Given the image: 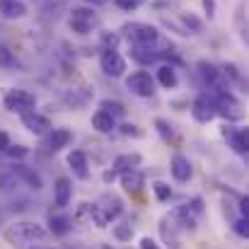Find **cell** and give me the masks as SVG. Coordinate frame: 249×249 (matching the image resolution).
<instances>
[{"mask_svg": "<svg viewBox=\"0 0 249 249\" xmlns=\"http://www.w3.org/2000/svg\"><path fill=\"white\" fill-rule=\"evenodd\" d=\"M121 32L133 46H153V44L160 41L158 27H153L148 22H128V24L121 27Z\"/></svg>", "mask_w": 249, "mask_h": 249, "instance_id": "6da1fadb", "label": "cell"}, {"mask_svg": "<svg viewBox=\"0 0 249 249\" xmlns=\"http://www.w3.org/2000/svg\"><path fill=\"white\" fill-rule=\"evenodd\" d=\"M46 237V228L39 223H15L5 230V240L12 245H29L34 240H44Z\"/></svg>", "mask_w": 249, "mask_h": 249, "instance_id": "7a4b0ae2", "label": "cell"}, {"mask_svg": "<svg viewBox=\"0 0 249 249\" xmlns=\"http://www.w3.org/2000/svg\"><path fill=\"white\" fill-rule=\"evenodd\" d=\"M2 104L12 114H24V111H32L36 107V97L27 89H7L2 97Z\"/></svg>", "mask_w": 249, "mask_h": 249, "instance_id": "3957f363", "label": "cell"}, {"mask_svg": "<svg viewBox=\"0 0 249 249\" xmlns=\"http://www.w3.org/2000/svg\"><path fill=\"white\" fill-rule=\"evenodd\" d=\"M126 89L131 92V94H136V97H153L155 94V78L148 73V71H136V73H131L126 80Z\"/></svg>", "mask_w": 249, "mask_h": 249, "instance_id": "277c9868", "label": "cell"}, {"mask_svg": "<svg viewBox=\"0 0 249 249\" xmlns=\"http://www.w3.org/2000/svg\"><path fill=\"white\" fill-rule=\"evenodd\" d=\"M213 102H215V111L223 114L228 121H240V119L245 116L242 104L237 102V97H235L232 92H218V94L213 97Z\"/></svg>", "mask_w": 249, "mask_h": 249, "instance_id": "5b68a950", "label": "cell"}, {"mask_svg": "<svg viewBox=\"0 0 249 249\" xmlns=\"http://www.w3.org/2000/svg\"><path fill=\"white\" fill-rule=\"evenodd\" d=\"M99 24V17L92 7H73L71 10V29L75 34H89Z\"/></svg>", "mask_w": 249, "mask_h": 249, "instance_id": "8992f818", "label": "cell"}, {"mask_svg": "<svg viewBox=\"0 0 249 249\" xmlns=\"http://www.w3.org/2000/svg\"><path fill=\"white\" fill-rule=\"evenodd\" d=\"M99 66H102V71H104V75H109V78H121L124 73H126V58L114 49H104V53H102V58H99Z\"/></svg>", "mask_w": 249, "mask_h": 249, "instance_id": "52a82bcc", "label": "cell"}, {"mask_svg": "<svg viewBox=\"0 0 249 249\" xmlns=\"http://www.w3.org/2000/svg\"><path fill=\"white\" fill-rule=\"evenodd\" d=\"M191 116H194L198 124H211V121L218 116L213 97H208V94H201V97H196V99L191 102Z\"/></svg>", "mask_w": 249, "mask_h": 249, "instance_id": "ba28073f", "label": "cell"}, {"mask_svg": "<svg viewBox=\"0 0 249 249\" xmlns=\"http://www.w3.org/2000/svg\"><path fill=\"white\" fill-rule=\"evenodd\" d=\"M223 138L228 141V145L237 153V155H247L249 150V136L245 128H235V126H223Z\"/></svg>", "mask_w": 249, "mask_h": 249, "instance_id": "9c48e42d", "label": "cell"}, {"mask_svg": "<svg viewBox=\"0 0 249 249\" xmlns=\"http://www.w3.org/2000/svg\"><path fill=\"white\" fill-rule=\"evenodd\" d=\"M22 116V126L29 131V133H34V136H46L53 126H51V121L46 119V116H41V114H36L34 109L32 111H24V114H19Z\"/></svg>", "mask_w": 249, "mask_h": 249, "instance_id": "30bf717a", "label": "cell"}, {"mask_svg": "<svg viewBox=\"0 0 249 249\" xmlns=\"http://www.w3.org/2000/svg\"><path fill=\"white\" fill-rule=\"evenodd\" d=\"M71 196H73V181L68 177L56 179V184H53V201H56V206L66 208L71 203Z\"/></svg>", "mask_w": 249, "mask_h": 249, "instance_id": "8fae6325", "label": "cell"}, {"mask_svg": "<svg viewBox=\"0 0 249 249\" xmlns=\"http://www.w3.org/2000/svg\"><path fill=\"white\" fill-rule=\"evenodd\" d=\"M169 172H172V177L177 179V181H189L191 179V174H194V169H191V162H189V158H184V155H174L172 158V162H169Z\"/></svg>", "mask_w": 249, "mask_h": 249, "instance_id": "7c38bea8", "label": "cell"}, {"mask_svg": "<svg viewBox=\"0 0 249 249\" xmlns=\"http://www.w3.org/2000/svg\"><path fill=\"white\" fill-rule=\"evenodd\" d=\"M12 177L15 179H19V181H24L27 186H32L34 191H39L41 186H44V181H41V177L32 169V167H27V165H15L12 167Z\"/></svg>", "mask_w": 249, "mask_h": 249, "instance_id": "4fadbf2b", "label": "cell"}, {"mask_svg": "<svg viewBox=\"0 0 249 249\" xmlns=\"http://www.w3.org/2000/svg\"><path fill=\"white\" fill-rule=\"evenodd\" d=\"M68 167L73 169V174L78 179H87L89 177V165H87V155L83 150H71L68 153Z\"/></svg>", "mask_w": 249, "mask_h": 249, "instance_id": "5bb4252c", "label": "cell"}, {"mask_svg": "<svg viewBox=\"0 0 249 249\" xmlns=\"http://www.w3.org/2000/svg\"><path fill=\"white\" fill-rule=\"evenodd\" d=\"M71 138H73V133L68 128H51L49 131V138H46V148L53 150V153H58V150H63L71 143Z\"/></svg>", "mask_w": 249, "mask_h": 249, "instance_id": "9a60e30c", "label": "cell"}, {"mask_svg": "<svg viewBox=\"0 0 249 249\" xmlns=\"http://www.w3.org/2000/svg\"><path fill=\"white\" fill-rule=\"evenodd\" d=\"M0 15L5 19H19L27 15V5L22 0H0Z\"/></svg>", "mask_w": 249, "mask_h": 249, "instance_id": "2e32d148", "label": "cell"}, {"mask_svg": "<svg viewBox=\"0 0 249 249\" xmlns=\"http://www.w3.org/2000/svg\"><path fill=\"white\" fill-rule=\"evenodd\" d=\"M92 128H94L97 133H111V131L116 128L114 116H111V114H107L104 109L94 111V114H92Z\"/></svg>", "mask_w": 249, "mask_h": 249, "instance_id": "e0dca14e", "label": "cell"}, {"mask_svg": "<svg viewBox=\"0 0 249 249\" xmlns=\"http://www.w3.org/2000/svg\"><path fill=\"white\" fill-rule=\"evenodd\" d=\"M155 78H158V83L162 85L165 89H174V87L179 85V75H177L174 66H167V63H162V66L155 71Z\"/></svg>", "mask_w": 249, "mask_h": 249, "instance_id": "ac0fdd59", "label": "cell"}, {"mask_svg": "<svg viewBox=\"0 0 249 249\" xmlns=\"http://www.w3.org/2000/svg\"><path fill=\"white\" fill-rule=\"evenodd\" d=\"M196 68H198V75H201V80H203L206 85H211V87H215V85H218V80H220V71H218L213 63L201 61Z\"/></svg>", "mask_w": 249, "mask_h": 249, "instance_id": "d6986e66", "label": "cell"}, {"mask_svg": "<svg viewBox=\"0 0 249 249\" xmlns=\"http://www.w3.org/2000/svg\"><path fill=\"white\" fill-rule=\"evenodd\" d=\"M49 225H51V232H53V235L63 237V235H68V232H71L73 220H71L68 215H51V218H49Z\"/></svg>", "mask_w": 249, "mask_h": 249, "instance_id": "ffe728a7", "label": "cell"}, {"mask_svg": "<svg viewBox=\"0 0 249 249\" xmlns=\"http://www.w3.org/2000/svg\"><path fill=\"white\" fill-rule=\"evenodd\" d=\"M143 162V158L138 153H126V155H119L114 160V169L116 172H126V169H136V167Z\"/></svg>", "mask_w": 249, "mask_h": 249, "instance_id": "44dd1931", "label": "cell"}, {"mask_svg": "<svg viewBox=\"0 0 249 249\" xmlns=\"http://www.w3.org/2000/svg\"><path fill=\"white\" fill-rule=\"evenodd\" d=\"M121 186L126 191H138L143 186V174H138L136 169H126L121 172Z\"/></svg>", "mask_w": 249, "mask_h": 249, "instance_id": "7402d4cb", "label": "cell"}, {"mask_svg": "<svg viewBox=\"0 0 249 249\" xmlns=\"http://www.w3.org/2000/svg\"><path fill=\"white\" fill-rule=\"evenodd\" d=\"M99 109H104V111H107V114H111L114 119H116V116H126V107H124L121 102L104 99V102H99Z\"/></svg>", "mask_w": 249, "mask_h": 249, "instance_id": "603a6c76", "label": "cell"}, {"mask_svg": "<svg viewBox=\"0 0 249 249\" xmlns=\"http://www.w3.org/2000/svg\"><path fill=\"white\" fill-rule=\"evenodd\" d=\"M111 235H114L119 242H131V237H133V228H131L128 223H119V225H114Z\"/></svg>", "mask_w": 249, "mask_h": 249, "instance_id": "cb8c5ba5", "label": "cell"}, {"mask_svg": "<svg viewBox=\"0 0 249 249\" xmlns=\"http://www.w3.org/2000/svg\"><path fill=\"white\" fill-rule=\"evenodd\" d=\"M181 24L189 29V34H198V32H203V22H201L198 17H194V15H181Z\"/></svg>", "mask_w": 249, "mask_h": 249, "instance_id": "d4e9b609", "label": "cell"}, {"mask_svg": "<svg viewBox=\"0 0 249 249\" xmlns=\"http://www.w3.org/2000/svg\"><path fill=\"white\" fill-rule=\"evenodd\" d=\"M15 68V53L7 46H0V71H10Z\"/></svg>", "mask_w": 249, "mask_h": 249, "instance_id": "484cf974", "label": "cell"}, {"mask_svg": "<svg viewBox=\"0 0 249 249\" xmlns=\"http://www.w3.org/2000/svg\"><path fill=\"white\" fill-rule=\"evenodd\" d=\"M153 191H155V196H158L160 201H169V198H172V189L167 186L165 181H155V184H153Z\"/></svg>", "mask_w": 249, "mask_h": 249, "instance_id": "4316f807", "label": "cell"}, {"mask_svg": "<svg viewBox=\"0 0 249 249\" xmlns=\"http://www.w3.org/2000/svg\"><path fill=\"white\" fill-rule=\"evenodd\" d=\"M119 133L126 136V138H143V131H141L136 124H124V126L119 128Z\"/></svg>", "mask_w": 249, "mask_h": 249, "instance_id": "83f0119b", "label": "cell"}, {"mask_svg": "<svg viewBox=\"0 0 249 249\" xmlns=\"http://www.w3.org/2000/svg\"><path fill=\"white\" fill-rule=\"evenodd\" d=\"M143 2H145V0H114V5H116L119 10H124V12H133V10H138Z\"/></svg>", "mask_w": 249, "mask_h": 249, "instance_id": "f1b7e54d", "label": "cell"}, {"mask_svg": "<svg viewBox=\"0 0 249 249\" xmlns=\"http://www.w3.org/2000/svg\"><path fill=\"white\" fill-rule=\"evenodd\" d=\"M5 153H7V158H12V160H22V158H27L29 150H27L24 145H7Z\"/></svg>", "mask_w": 249, "mask_h": 249, "instance_id": "f546056e", "label": "cell"}, {"mask_svg": "<svg viewBox=\"0 0 249 249\" xmlns=\"http://www.w3.org/2000/svg\"><path fill=\"white\" fill-rule=\"evenodd\" d=\"M119 41H121V36L114 34V32H111V34H109V32L102 34V44H104V49H111V51H114V49L119 46Z\"/></svg>", "mask_w": 249, "mask_h": 249, "instance_id": "4dcf8cb0", "label": "cell"}, {"mask_svg": "<svg viewBox=\"0 0 249 249\" xmlns=\"http://www.w3.org/2000/svg\"><path fill=\"white\" fill-rule=\"evenodd\" d=\"M235 232H237L240 237H247V235H249V218H245V215H242V218L235 223Z\"/></svg>", "mask_w": 249, "mask_h": 249, "instance_id": "1f68e13d", "label": "cell"}, {"mask_svg": "<svg viewBox=\"0 0 249 249\" xmlns=\"http://www.w3.org/2000/svg\"><path fill=\"white\" fill-rule=\"evenodd\" d=\"M155 126H158V131L162 133V138H172V136H174V133H172V126H169L167 121H162V119H158Z\"/></svg>", "mask_w": 249, "mask_h": 249, "instance_id": "d6a6232c", "label": "cell"}, {"mask_svg": "<svg viewBox=\"0 0 249 249\" xmlns=\"http://www.w3.org/2000/svg\"><path fill=\"white\" fill-rule=\"evenodd\" d=\"M201 5H203L208 19H213V17H215V0H201Z\"/></svg>", "mask_w": 249, "mask_h": 249, "instance_id": "836d02e7", "label": "cell"}, {"mask_svg": "<svg viewBox=\"0 0 249 249\" xmlns=\"http://www.w3.org/2000/svg\"><path fill=\"white\" fill-rule=\"evenodd\" d=\"M141 249H160V245L155 240H150V237H143L141 240Z\"/></svg>", "mask_w": 249, "mask_h": 249, "instance_id": "e575fe53", "label": "cell"}, {"mask_svg": "<svg viewBox=\"0 0 249 249\" xmlns=\"http://www.w3.org/2000/svg\"><path fill=\"white\" fill-rule=\"evenodd\" d=\"M10 145V136L5 131H0V153H5V148Z\"/></svg>", "mask_w": 249, "mask_h": 249, "instance_id": "d590c367", "label": "cell"}, {"mask_svg": "<svg viewBox=\"0 0 249 249\" xmlns=\"http://www.w3.org/2000/svg\"><path fill=\"white\" fill-rule=\"evenodd\" d=\"M116 174H119V172H116V169H107V172H104V174H102V179H104V181H107V184H109V181H114V179H116Z\"/></svg>", "mask_w": 249, "mask_h": 249, "instance_id": "8d00e7d4", "label": "cell"}, {"mask_svg": "<svg viewBox=\"0 0 249 249\" xmlns=\"http://www.w3.org/2000/svg\"><path fill=\"white\" fill-rule=\"evenodd\" d=\"M240 211H242V215H245V218H249V201H247V198H242V206H240Z\"/></svg>", "mask_w": 249, "mask_h": 249, "instance_id": "74e56055", "label": "cell"}, {"mask_svg": "<svg viewBox=\"0 0 249 249\" xmlns=\"http://www.w3.org/2000/svg\"><path fill=\"white\" fill-rule=\"evenodd\" d=\"M87 2H104V0H87Z\"/></svg>", "mask_w": 249, "mask_h": 249, "instance_id": "f35d334b", "label": "cell"}, {"mask_svg": "<svg viewBox=\"0 0 249 249\" xmlns=\"http://www.w3.org/2000/svg\"><path fill=\"white\" fill-rule=\"evenodd\" d=\"M102 249H111V247H107V245H104V247H102Z\"/></svg>", "mask_w": 249, "mask_h": 249, "instance_id": "ab89813d", "label": "cell"}]
</instances>
